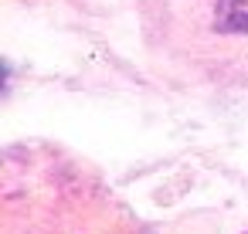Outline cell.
I'll list each match as a JSON object with an SVG mask.
<instances>
[{
  "label": "cell",
  "instance_id": "6da1fadb",
  "mask_svg": "<svg viewBox=\"0 0 248 234\" xmlns=\"http://www.w3.org/2000/svg\"><path fill=\"white\" fill-rule=\"evenodd\" d=\"M214 31L248 34V0H217L214 4Z\"/></svg>",
  "mask_w": 248,
  "mask_h": 234
}]
</instances>
